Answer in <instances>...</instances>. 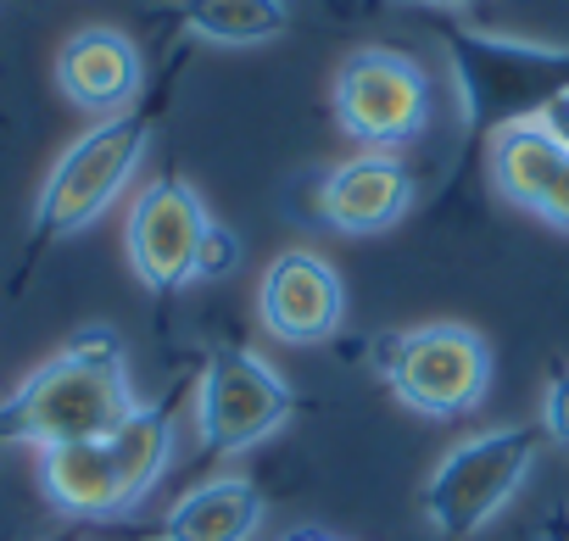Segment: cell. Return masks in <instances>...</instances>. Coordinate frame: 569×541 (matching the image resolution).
<instances>
[{
	"mask_svg": "<svg viewBox=\"0 0 569 541\" xmlns=\"http://www.w3.org/2000/svg\"><path fill=\"white\" fill-rule=\"evenodd\" d=\"M134 408L140 402L129 391L123 335L90 324L0 402V441H23L40 452L57 441H107Z\"/></svg>",
	"mask_w": 569,
	"mask_h": 541,
	"instance_id": "6da1fadb",
	"label": "cell"
},
{
	"mask_svg": "<svg viewBox=\"0 0 569 541\" xmlns=\"http://www.w3.org/2000/svg\"><path fill=\"white\" fill-rule=\"evenodd\" d=\"M447 51H452L458 96H463V112L475 129L530 123L558 90H569V51L563 46L458 29L447 40Z\"/></svg>",
	"mask_w": 569,
	"mask_h": 541,
	"instance_id": "7a4b0ae2",
	"label": "cell"
},
{
	"mask_svg": "<svg viewBox=\"0 0 569 541\" xmlns=\"http://www.w3.org/2000/svg\"><path fill=\"white\" fill-rule=\"evenodd\" d=\"M146 146H151V123L134 118V112H118V118H101L96 129H84V134L57 157V168H51L46 184H40L34 234L62 240V234L90 229V223L123 196V184L134 179Z\"/></svg>",
	"mask_w": 569,
	"mask_h": 541,
	"instance_id": "3957f363",
	"label": "cell"
},
{
	"mask_svg": "<svg viewBox=\"0 0 569 541\" xmlns=\"http://www.w3.org/2000/svg\"><path fill=\"white\" fill-rule=\"evenodd\" d=\"M530 469H536V435L530 430L508 424V430H480V435L458 441L425 485L430 530L441 541L475 535L480 524H491L513 502V491L530 480Z\"/></svg>",
	"mask_w": 569,
	"mask_h": 541,
	"instance_id": "277c9868",
	"label": "cell"
},
{
	"mask_svg": "<svg viewBox=\"0 0 569 541\" xmlns=\"http://www.w3.org/2000/svg\"><path fill=\"white\" fill-rule=\"evenodd\" d=\"M391 391L425 419H463L486 402L491 347L469 324H425L380 347Z\"/></svg>",
	"mask_w": 569,
	"mask_h": 541,
	"instance_id": "5b68a950",
	"label": "cell"
},
{
	"mask_svg": "<svg viewBox=\"0 0 569 541\" xmlns=\"http://www.w3.org/2000/svg\"><path fill=\"white\" fill-rule=\"evenodd\" d=\"M336 123L369 146V151H397L425 134L430 123V79L413 57L402 51H358L336 73Z\"/></svg>",
	"mask_w": 569,
	"mask_h": 541,
	"instance_id": "8992f818",
	"label": "cell"
},
{
	"mask_svg": "<svg viewBox=\"0 0 569 541\" xmlns=\"http://www.w3.org/2000/svg\"><path fill=\"white\" fill-rule=\"evenodd\" d=\"M297 397L262 358L251 352H218L201 369L196 385V435L207 452H246L257 441H268L279 424H291Z\"/></svg>",
	"mask_w": 569,
	"mask_h": 541,
	"instance_id": "52a82bcc",
	"label": "cell"
},
{
	"mask_svg": "<svg viewBox=\"0 0 569 541\" xmlns=\"http://www.w3.org/2000/svg\"><path fill=\"white\" fill-rule=\"evenodd\" d=\"M207 223L212 212L190 179H151L134 196L129 223H123V251H129L134 280L157 297L196 285V246Z\"/></svg>",
	"mask_w": 569,
	"mask_h": 541,
	"instance_id": "ba28073f",
	"label": "cell"
},
{
	"mask_svg": "<svg viewBox=\"0 0 569 541\" xmlns=\"http://www.w3.org/2000/svg\"><path fill=\"white\" fill-rule=\"evenodd\" d=\"M257 319L279 347H325L347 324V285L319 251H279L262 268Z\"/></svg>",
	"mask_w": 569,
	"mask_h": 541,
	"instance_id": "9c48e42d",
	"label": "cell"
},
{
	"mask_svg": "<svg viewBox=\"0 0 569 541\" xmlns=\"http://www.w3.org/2000/svg\"><path fill=\"white\" fill-rule=\"evenodd\" d=\"M413 207V173L391 151L347 157L319 184V218L336 234H386Z\"/></svg>",
	"mask_w": 569,
	"mask_h": 541,
	"instance_id": "30bf717a",
	"label": "cell"
},
{
	"mask_svg": "<svg viewBox=\"0 0 569 541\" xmlns=\"http://www.w3.org/2000/svg\"><path fill=\"white\" fill-rule=\"evenodd\" d=\"M146 84V62L134 51V40L123 29H79L62 51H57V90L96 118H118L134 107Z\"/></svg>",
	"mask_w": 569,
	"mask_h": 541,
	"instance_id": "8fae6325",
	"label": "cell"
},
{
	"mask_svg": "<svg viewBox=\"0 0 569 541\" xmlns=\"http://www.w3.org/2000/svg\"><path fill=\"white\" fill-rule=\"evenodd\" d=\"M40 485H46V502L68 519L129 513L107 441H57V447H46L40 452Z\"/></svg>",
	"mask_w": 569,
	"mask_h": 541,
	"instance_id": "7c38bea8",
	"label": "cell"
},
{
	"mask_svg": "<svg viewBox=\"0 0 569 541\" xmlns=\"http://www.w3.org/2000/svg\"><path fill=\"white\" fill-rule=\"evenodd\" d=\"M262 524V497L251 480H207L179 497L162 519V541H251Z\"/></svg>",
	"mask_w": 569,
	"mask_h": 541,
	"instance_id": "4fadbf2b",
	"label": "cell"
},
{
	"mask_svg": "<svg viewBox=\"0 0 569 541\" xmlns=\"http://www.w3.org/2000/svg\"><path fill=\"white\" fill-rule=\"evenodd\" d=\"M563 157L569 151L536 118L530 123H508V129L491 134V184L502 190V201L536 212L541 196H547V184H552V173L563 168Z\"/></svg>",
	"mask_w": 569,
	"mask_h": 541,
	"instance_id": "5bb4252c",
	"label": "cell"
},
{
	"mask_svg": "<svg viewBox=\"0 0 569 541\" xmlns=\"http://www.w3.org/2000/svg\"><path fill=\"white\" fill-rule=\"evenodd\" d=\"M107 452H112V469H118V485H123V508L146 502L151 485L173 463V424H168V413L162 408H134L107 435Z\"/></svg>",
	"mask_w": 569,
	"mask_h": 541,
	"instance_id": "9a60e30c",
	"label": "cell"
},
{
	"mask_svg": "<svg viewBox=\"0 0 569 541\" xmlns=\"http://www.w3.org/2000/svg\"><path fill=\"white\" fill-rule=\"evenodd\" d=\"M179 18L207 46H268L291 29L284 0H184Z\"/></svg>",
	"mask_w": 569,
	"mask_h": 541,
	"instance_id": "2e32d148",
	"label": "cell"
},
{
	"mask_svg": "<svg viewBox=\"0 0 569 541\" xmlns=\"http://www.w3.org/2000/svg\"><path fill=\"white\" fill-rule=\"evenodd\" d=\"M240 257H246L240 234H234L223 218H212V223L201 229V246H196V285H218V280H229L234 268H240Z\"/></svg>",
	"mask_w": 569,
	"mask_h": 541,
	"instance_id": "e0dca14e",
	"label": "cell"
},
{
	"mask_svg": "<svg viewBox=\"0 0 569 541\" xmlns=\"http://www.w3.org/2000/svg\"><path fill=\"white\" fill-rule=\"evenodd\" d=\"M541 430L558 447H569V369H558L547 380V391H541Z\"/></svg>",
	"mask_w": 569,
	"mask_h": 541,
	"instance_id": "ac0fdd59",
	"label": "cell"
},
{
	"mask_svg": "<svg viewBox=\"0 0 569 541\" xmlns=\"http://www.w3.org/2000/svg\"><path fill=\"white\" fill-rule=\"evenodd\" d=\"M536 218H547L552 229H563V234H569V157H563V168L552 173V184H547V196H541Z\"/></svg>",
	"mask_w": 569,
	"mask_h": 541,
	"instance_id": "d6986e66",
	"label": "cell"
},
{
	"mask_svg": "<svg viewBox=\"0 0 569 541\" xmlns=\"http://www.w3.org/2000/svg\"><path fill=\"white\" fill-rule=\"evenodd\" d=\"M536 123H541V129H547V134H552V140L569 151V90H558V96H552V101L536 112Z\"/></svg>",
	"mask_w": 569,
	"mask_h": 541,
	"instance_id": "ffe728a7",
	"label": "cell"
},
{
	"mask_svg": "<svg viewBox=\"0 0 569 541\" xmlns=\"http://www.w3.org/2000/svg\"><path fill=\"white\" fill-rule=\"evenodd\" d=\"M541 541H569V508H552L541 519Z\"/></svg>",
	"mask_w": 569,
	"mask_h": 541,
	"instance_id": "44dd1931",
	"label": "cell"
},
{
	"mask_svg": "<svg viewBox=\"0 0 569 541\" xmlns=\"http://www.w3.org/2000/svg\"><path fill=\"white\" fill-rule=\"evenodd\" d=\"M279 541H336V535H325V530H291V535H279Z\"/></svg>",
	"mask_w": 569,
	"mask_h": 541,
	"instance_id": "7402d4cb",
	"label": "cell"
},
{
	"mask_svg": "<svg viewBox=\"0 0 569 541\" xmlns=\"http://www.w3.org/2000/svg\"><path fill=\"white\" fill-rule=\"evenodd\" d=\"M419 7H447L452 12V7H475V0H419Z\"/></svg>",
	"mask_w": 569,
	"mask_h": 541,
	"instance_id": "603a6c76",
	"label": "cell"
}]
</instances>
